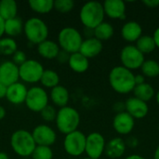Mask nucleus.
Wrapping results in <instances>:
<instances>
[{
  "mask_svg": "<svg viewBox=\"0 0 159 159\" xmlns=\"http://www.w3.org/2000/svg\"><path fill=\"white\" fill-rule=\"evenodd\" d=\"M134 76L132 71L119 65L110 71L108 80L114 91L118 94H129L133 91L136 86Z\"/></svg>",
  "mask_w": 159,
  "mask_h": 159,
  "instance_id": "nucleus-1",
  "label": "nucleus"
},
{
  "mask_svg": "<svg viewBox=\"0 0 159 159\" xmlns=\"http://www.w3.org/2000/svg\"><path fill=\"white\" fill-rule=\"evenodd\" d=\"M103 6L98 1H89L85 3L79 12V18L85 28L94 29L104 20Z\"/></svg>",
  "mask_w": 159,
  "mask_h": 159,
  "instance_id": "nucleus-2",
  "label": "nucleus"
},
{
  "mask_svg": "<svg viewBox=\"0 0 159 159\" xmlns=\"http://www.w3.org/2000/svg\"><path fill=\"white\" fill-rule=\"evenodd\" d=\"M55 124L61 133L67 135L77 130L80 124V115L76 109L67 105L57 111Z\"/></svg>",
  "mask_w": 159,
  "mask_h": 159,
  "instance_id": "nucleus-3",
  "label": "nucleus"
},
{
  "mask_svg": "<svg viewBox=\"0 0 159 159\" xmlns=\"http://www.w3.org/2000/svg\"><path fill=\"white\" fill-rule=\"evenodd\" d=\"M10 146L15 154L22 157H31L36 144L32 132L26 129L15 130L10 137Z\"/></svg>",
  "mask_w": 159,
  "mask_h": 159,
  "instance_id": "nucleus-4",
  "label": "nucleus"
},
{
  "mask_svg": "<svg viewBox=\"0 0 159 159\" xmlns=\"http://www.w3.org/2000/svg\"><path fill=\"white\" fill-rule=\"evenodd\" d=\"M23 33L30 43L38 45L48 39V27L42 19L32 17L23 23Z\"/></svg>",
  "mask_w": 159,
  "mask_h": 159,
  "instance_id": "nucleus-5",
  "label": "nucleus"
},
{
  "mask_svg": "<svg viewBox=\"0 0 159 159\" xmlns=\"http://www.w3.org/2000/svg\"><path fill=\"white\" fill-rule=\"evenodd\" d=\"M81 33L75 27H64L58 34V44L60 48L69 54L78 52L83 42Z\"/></svg>",
  "mask_w": 159,
  "mask_h": 159,
  "instance_id": "nucleus-6",
  "label": "nucleus"
},
{
  "mask_svg": "<svg viewBox=\"0 0 159 159\" xmlns=\"http://www.w3.org/2000/svg\"><path fill=\"white\" fill-rule=\"evenodd\" d=\"M87 136L80 130L73 131L65 135L63 140V149L71 157H80L85 153Z\"/></svg>",
  "mask_w": 159,
  "mask_h": 159,
  "instance_id": "nucleus-7",
  "label": "nucleus"
},
{
  "mask_svg": "<svg viewBox=\"0 0 159 159\" xmlns=\"http://www.w3.org/2000/svg\"><path fill=\"white\" fill-rule=\"evenodd\" d=\"M44 70L43 65L38 61L34 59L27 60L24 63L19 66L20 79L29 84L40 82Z\"/></svg>",
  "mask_w": 159,
  "mask_h": 159,
  "instance_id": "nucleus-8",
  "label": "nucleus"
},
{
  "mask_svg": "<svg viewBox=\"0 0 159 159\" xmlns=\"http://www.w3.org/2000/svg\"><path fill=\"white\" fill-rule=\"evenodd\" d=\"M48 100L49 98L45 89L35 86L28 89L24 103L32 112L40 113L48 105Z\"/></svg>",
  "mask_w": 159,
  "mask_h": 159,
  "instance_id": "nucleus-9",
  "label": "nucleus"
},
{
  "mask_svg": "<svg viewBox=\"0 0 159 159\" xmlns=\"http://www.w3.org/2000/svg\"><path fill=\"white\" fill-rule=\"evenodd\" d=\"M120 61L122 66L132 71L141 68L145 61L144 55L136 48L135 45H128L120 51Z\"/></svg>",
  "mask_w": 159,
  "mask_h": 159,
  "instance_id": "nucleus-10",
  "label": "nucleus"
},
{
  "mask_svg": "<svg viewBox=\"0 0 159 159\" xmlns=\"http://www.w3.org/2000/svg\"><path fill=\"white\" fill-rule=\"evenodd\" d=\"M106 142L100 132H91L86 138L85 153L88 158L100 159L104 153Z\"/></svg>",
  "mask_w": 159,
  "mask_h": 159,
  "instance_id": "nucleus-11",
  "label": "nucleus"
},
{
  "mask_svg": "<svg viewBox=\"0 0 159 159\" xmlns=\"http://www.w3.org/2000/svg\"><path fill=\"white\" fill-rule=\"evenodd\" d=\"M33 138L36 145L51 146L55 143L57 140V135L55 130L45 124H40L36 126L32 131Z\"/></svg>",
  "mask_w": 159,
  "mask_h": 159,
  "instance_id": "nucleus-12",
  "label": "nucleus"
},
{
  "mask_svg": "<svg viewBox=\"0 0 159 159\" xmlns=\"http://www.w3.org/2000/svg\"><path fill=\"white\" fill-rule=\"evenodd\" d=\"M19 66L12 61H6L0 64V83L7 87L19 82Z\"/></svg>",
  "mask_w": 159,
  "mask_h": 159,
  "instance_id": "nucleus-13",
  "label": "nucleus"
},
{
  "mask_svg": "<svg viewBox=\"0 0 159 159\" xmlns=\"http://www.w3.org/2000/svg\"><path fill=\"white\" fill-rule=\"evenodd\" d=\"M135 126V119L126 111L116 113L113 119V129L120 135H128L131 133Z\"/></svg>",
  "mask_w": 159,
  "mask_h": 159,
  "instance_id": "nucleus-14",
  "label": "nucleus"
},
{
  "mask_svg": "<svg viewBox=\"0 0 159 159\" xmlns=\"http://www.w3.org/2000/svg\"><path fill=\"white\" fill-rule=\"evenodd\" d=\"M125 111L134 119H143L148 115L149 107L147 102L131 97L125 102Z\"/></svg>",
  "mask_w": 159,
  "mask_h": 159,
  "instance_id": "nucleus-15",
  "label": "nucleus"
},
{
  "mask_svg": "<svg viewBox=\"0 0 159 159\" xmlns=\"http://www.w3.org/2000/svg\"><path fill=\"white\" fill-rule=\"evenodd\" d=\"M104 14L113 20H123L126 17V4L122 0H106L102 3Z\"/></svg>",
  "mask_w": 159,
  "mask_h": 159,
  "instance_id": "nucleus-16",
  "label": "nucleus"
},
{
  "mask_svg": "<svg viewBox=\"0 0 159 159\" xmlns=\"http://www.w3.org/2000/svg\"><path fill=\"white\" fill-rule=\"evenodd\" d=\"M28 89L21 82H17L15 84L7 87L6 99L12 104L19 105L25 102L27 96Z\"/></svg>",
  "mask_w": 159,
  "mask_h": 159,
  "instance_id": "nucleus-17",
  "label": "nucleus"
},
{
  "mask_svg": "<svg viewBox=\"0 0 159 159\" xmlns=\"http://www.w3.org/2000/svg\"><path fill=\"white\" fill-rule=\"evenodd\" d=\"M102 42L98 40L97 38H86L83 40L78 52H80L82 55H84L86 58L89 60L91 58L98 56L102 52Z\"/></svg>",
  "mask_w": 159,
  "mask_h": 159,
  "instance_id": "nucleus-18",
  "label": "nucleus"
},
{
  "mask_svg": "<svg viewBox=\"0 0 159 159\" xmlns=\"http://www.w3.org/2000/svg\"><path fill=\"white\" fill-rule=\"evenodd\" d=\"M122 38L129 43L137 42V40L143 35V28L135 20H129L126 22L121 28Z\"/></svg>",
  "mask_w": 159,
  "mask_h": 159,
  "instance_id": "nucleus-19",
  "label": "nucleus"
},
{
  "mask_svg": "<svg viewBox=\"0 0 159 159\" xmlns=\"http://www.w3.org/2000/svg\"><path fill=\"white\" fill-rule=\"evenodd\" d=\"M127 149V143L126 142L120 138L116 137L111 139L105 145L104 153L109 158L116 159L123 157Z\"/></svg>",
  "mask_w": 159,
  "mask_h": 159,
  "instance_id": "nucleus-20",
  "label": "nucleus"
},
{
  "mask_svg": "<svg viewBox=\"0 0 159 159\" xmlns=\"http://www.w3.org/2000/svg\"><path fill=\"white\" fill-rule=\"evenodd\" d=\"M61 48L57 42L52 40H45L37 45V52L38 54L47 60L56 59Z\"/></svg>",
  "mask_w": 159,
  "mask_h": 159,
  "instance_id": "nucleus-21",
  "label": "nucleus"
},
{
  "mask_svg": "<svg viewBox=\"0 0 159 159\" xmlns=\"http://www.w3.org/2000/svg\"><path fill=\"white\" fill-rule=\"evenodd\" d=\"M50 100L54 105L60 108L67 106L69 100H70V94H69L68 89L62 85L56 86L55 88L51 89Z\"/></svg>",
  "mask_w": 159,
  "mask_h": 159,
  "instance_id": "nucleus-22",
  "label": "nucleus"
},
{
  "mask_svg": "<svg viewBox=\"0 0 159 159\" xmlns=\"http://www.w3.org/2000/svg\"><path fill=\"white\" fill-rule=\"evenodd\" d=\"M69 67L75 73L82 74L85 73L89 67V60L82 55L80 52H75L70 54L68 60Z\"/></svg>",
  "mask_w": 159,
  "mask_h": 159,
  "instance_id": "nucleus-23",
  "label": "nucleus"
},
{
  "mask_svg": "<svg viewBox=\"0 0 159 159\" xmlns=\"http://www.w3.org/2000/svg\"><path fill=\"white\" fill-rule=\"evenodd\" d=\"M18 4L15 0L0 1V17L4 20H7L17 17Z\"/></svg>",
  "mask_w": 159,
  "mask_h": 159,
  "instance_id": "nucleus-24",
  "label": "nucleus"
},
{
  "mask_svg": "<svg viewBox=\"0 0 159 159\" xmlns=\"http://www.w3.org/2000/svg\"><path fill=\"white\" fill-rule=\"evenodd\" d=\"M23 23L24 22L19 17L5 20V34L12 38L20 34L23 32Z\"/></svg>",
  "mask_w": 159,
  "mask_h": 159,
  "instance_id": "nucleus-25",
  "label": "nucleus"
},
{
  "mask_svg": "<svg viewBox=\"0 0 159 159\" xmlns=\"http://www.w3.org/2000/svg\"><path fill=\"white\" fill-rule=\"evenodd\" d=\"M134 93V97L143 101L145 102H149L150 100L153 99V97L155 96V89L153 88V86H151L148 83H143L141 85H137L135 86L133 91Z\"/></svg>",
  "mask_w": 159,
  "mask_h": 159,
  "instance_id": "nucleus-26",
  "label": "nucleus"
},
{
  "mask_svg": "<svg viewBox=\"0 0 159 159\" xmlns=\"http://www.w3.org/2000/svg\"><path fill=\"white\" fill-rule=\"evenodd\" d=\"M115 29L113 25L109 22L103 21L94 28V37L100 41H106L113 37Z\"/></svg>",
  "mask_w": 159,
  "mask_h": 159,
  "instance_id": "nucleus-27",
  "label": "nucleus"
},
{
  "mask_svg": "<svg viewBox=\"0 0 159 159\" xmlns=\"http://www.w3.org/2000/svg\"><path fill=\"white\" fill-rule=\"evenodd\" d=\"M28 4L32 10L39 14L49 13L54 8V0H30Z\"/></svg>",
  "mask_w": 159,
  "mask_h": 159,
  "instance_id": "nucleus-28",
  "label": "nucleus"
},
{
  "mask_svg": "<svg viewBox=\"0 0 159 159\" xmlns=\"http://www.w3.org/2000/svg\"><path fill=\"white\" fill-rule=\"evenodd\" d=\"M136 48L143 54H149L151 52H153L157 47H156V43L155 40L153 38L152 35H148V34H144L142 35L136 42Z\"/></svg>",
  "mask_w": 159,
  "mask_h": 159,
  "instance_id": "nucleus-29",
  "label": "nucleus"
},
{
  "mask_svg": "<svg viewBox=\"0 0 159 159\" xmlns=\"http://www.w3.org/2000/svg\"><path fill=\"white\" fill-rule=\"evenodd\" d=\"M40 83L45 88L53 89L56 86L60 85V75L59 74L51 69H45L41 76Z\"/></svg>",
  "mask_w": 159,
  "mask_h": 159,
  "instance_id": "nucleus-30",
  "label": "nucleus"
},
{
  "mask_svg": "<svg viewBox=\"0 0 159 159\" xmlns=\"http://www.w3.org/2000/svg\"><path fill=\"white\" fill-rule=\"evenodd\" d=\"M18 50V45L12 37H2L0 38V55L12 56Z\"/></svg>",
  "mask_w": 159,
  "mask_h": 159,
  "instance_id": "nucleus-31",
  "label": "nucleus"
},
{
  "mask_svg": "<svg viewBox=\"0 0 159 159\" xmlns=\"http://www.w3.org/2000/svg\"><path fill=\"white\" fill-rule=\"evenodd\" d=\"M142 75L145 77L155 78L159 76V63L155 60H146L141 66Z\"/></svg>",
  "mask_w": 159,
  "mask_h": 159,
  "instance_id": "nucleus-32",
  "label": "nucleus"
},
{
  "mask_svg": "<svg viewBox=\"0 0 159 159\" xmlns=\"http://www.w3.org/2000/svg\"><path fill=\"white\" fill-rule=\"evenodd\" d=\"M31 157L33 159H52L53 151L49 146L36 145Z\"/></svg>",
  "mask_w": 159,
  "mask_h": 159,
  "instance_id": "nucleus-33",
  "label": "nucleus"
},
{
  "mask_svg": "<svg viewBox=\"0 0 159 159\" xmlns=\"http://www.w3.org/2000/svg\"><path fill=\"white\" fill-rule=\"evenodd\" d=\"M75 7L73 0H54V9L61 13H68Z\"/></svg>",
  "mask_w": 159,
  "mask_h": 159,
  "instance_id": "nucleus-34",
  "label": "nucleus"
},
{
  "mask_svg": "<svg viewBox=\"0 0 159 159\" xmlns=\"http://www.w3.org/2000/svg\"><path fill=\"white\" fill-rule=\"evenodd\" d=\"M40 115H41V117L47 121V122H52V121H55L56 119V116H57V110L51 106V105H48L46 106L41 112H40Z\"/></svg>",
  "mask_w": 159,
  "mask_h": 159,
  "instance_id": "nucleus-35",
  "label": "nucleus"
},
{
  "mask_svg": "<svg viewBox=\"0 0 159 159\" xmlns=\"http://www.w3.org/2000/svg\"><path fill=\"white\" fill-rule=\"evenodd\" d=\"M27 60H28V59H27V56H26L25 52L22 51V50H19V49H18V50L12 55V61H13L16 65H18V66H20V65H21L22 63H24Z\"/></svg>",
  "mask_w": 159,
  "mask_h": 159,
  "instance_id": "nucleus-36",
  "label": "nucleus"
},
{
  "mask_svg": "<svg viewBox=\"0 0 159 159\" xmlns=\"http://www.w3.org/2000/svg\"><path fill=\"white\" fill-rule=\"evenodd\" d=\"M69 57H70L69 53H67L66 51H63V50L61 49L56 59L58 60V61H60L61 63H64V62H68Z\"/></svg>",
  "mask_w": 159,
  "mask_h": 159,
  "instance_id": "nucleus-37",
  "label": "nucleus"
},
{
  "mask_svg": "<svg viewBox=\"0 0 159 159\" xmlns=\"http://www.w3.org/2000/svg\"><path fill=\"white\" fill-rule=\"evenodd\" d=\"M143 4L150 8H156L159 6V0H143Z\"/></svg>",
  "mask_w": 159,
  "mask_h": 159,
  "instance_id": "nucleus-38",
  "label": "nucleus"
},
{
  "mask_svg": "<svg viewBox=\"0 0 159 159\" xmlns=\"http://www.w3.org/2000/svg\"><path fill=\"white\" fill-rule=\"evenodd\" d=\"M134 80H135L136 86H137V85H141V84L145 83V76H143L142 74H141V75H136L134 76Z\"/></svg>",
  "mask_w": 159,
  "mask_h": 159,
  "instance_id": "nucleus-39",
  "label": "nucleus"
},
{
  "mask_svg": "<svg viewBox=\"0 0 159 159\" xmlns=\"http://www.w3.org/2000/svg\"><path fill=\"white\" fill-rule=\"evenodd\" d=\"M7 90V87L5 86V85L2 84V83H0V100L6 98Z\"/></svg>",
  "mask_w": 159,
  "mask_h": 159,
  "instance_id": "nucleus-40",
  "label": "nucleus"
},
{
  "mask_svg": "<svg viewBox=\"0 0 159 159\" xmlns=\"http://www.w3.org/2000/svg\"><path fill=\"white\" fill-rule=\"evenodd\" d=\"M114 108L116 109V111L117 113L124 112V109H125V102H116V103H115Z\"/></svg>",
  "mask_w": 159,
  "mask_h": 159,
  "instance_id": "nucleus-41",
  "label": "nucleus"
},
{
  "mask_svg": "<svg viewBox=\"0 0 159 159\" xmlns=\"http://www.w3.org/2000/svg\"><path fill=\"white\" fill-rule=\"evenodd\" d=\"M84 34H85L86 38H91V37H94V29L85 28V29H84Z\"/></svg>",
  "mask_w": 159,
  "mask_h": 159,
  "instance_id": "nucleus-42",
  "label": "nucleus"
},
{
  "mask_svg": "<svg viewBox=\"0 0 159 159\" xmlns=\"http://www.w3.org/2000/svg\"><path fill=\"white\" fill-rule=\"evenodd\" d=\"M153 38L155 40V43H156V47L159 48V27H157L156 29V31L154 32V34H153Z\"/></svg>",
  "mask_w": 159,
  "mask_h": 159,
  "instance_id": "nucleus-43",
  "label": "nucleus"
},
{
  "mask_svg": "<svg viewBox=\"0 0 159 159\" xmlns=\"http://www.w3.org/2000/svg\"><path fill=\"white\" fill-rule=\"evenodd\" d=\"M5 34V20L0 17V38Z\"/></svg>",
  "mask_w": 159,
  "mask_h": 159,
  "instance_id": "nucleus-44",
  "label": "nucleus"
},
{
  "mask_svg": "<svg viewBox=\"0 0 159 159\" xmlns=\"http://www.w3.org/2000/svg\"><path fill=\"white\" fill-rule=\"evenodd\" d=\"M6 109L2 106V105H0V120H2V119H4L5 118V116H6Z\"/></svg>",
  "mask_w": 159,
  "mask_h": 159,
  "instance_id": "nucleus-45",
  "label": "nucleus"
},
{
  "mask_svg": "<svg viewBox=\"0 0 159 159\" xmlns=\"http://www.w3.org/2000/svg\"><path fill=\"white\" fill-rule=\"evenodd\" d=\"M125 159H145L143 157L140 156V155H130L129 157H127Z\"/></svg>",
  "mask_w": 159,
  "mask_h": 159,
  "instance_id": "nucleus-46",
  "label": "nucleus"
},
{
  "mask_svg": "<svg viewBox=\"0 0 159 159\" xmlns=\"http://www.w3.org/2000/svg\"><path fill=\"white\" fill-rule=\"evenodd\" d=\"M154 159H159V144L158 146L157 147L155 154H154Z\"/></svg>",
  "mask_w": 159,
  "mask_h": 159,
  "instance_id": "nucleus-47",
  "label": "nucleus"
},
{
  "mask_svg": "<svg viewBox=\"0 0 159 159\" xmlns=\"http://www.w3.org/2000/svg\"><path fill=\"white\" fill-rule=\"evenodd\" d=\"M0 159H9L8 158V156L4 153V152H0Z\"/></svg>",
  "mask_w": 159,
  "mask_h": 159,
  "instance_id": "nucleus-48",
  "label": "nucleus"
},
{
  "mask_svg": "<svg viewBox=\"0 0 159 159\" xmlns=\"http://www.w3.org/2000/svg\"><path fill=\"white\" fill-rule=\"evenodd\" d=\"M156 101H157V103L159 105V90L156 94Z\"/></svg>",
  "mask_w": 159,
  "mask_h": 159,
  "instance_id": "nucleus-49",
  "label": "nucleus"
},
{
  "mask_svg": "<svg viewBox=\"0 0 159 159\" xmlns=\"http://www.w3.org/2000/svg\"><path fill=\"white\" fill-rule=\"evenodd\" d=\"M158 133H159V124H158Z\"/></svg>",
  "mask_w": 159,
  "mask_h": 159,
  "instance_id": "nucleus-50",
  "label": "nucleus"
},
{
  "mask_svg": "<svg viewBox=\"0 0 159 159\" xmlns=\"http://www.w3.org/2000/svg\"><path fill=\"white\" fill-rule=\"evenodd\" d=\"M86 159H91V158H86ZM100 159H101V158H100Z\"/></svg>",
  "mask_w": 159,
  "mask_h": 159,
  "instance_id": "nucleus-51",
  "label": "nucleus"
}]
</instances>
